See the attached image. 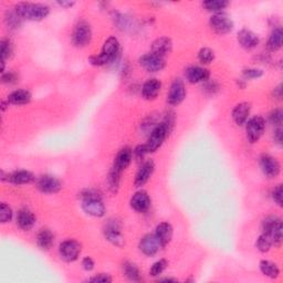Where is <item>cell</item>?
Segmentation results:
<instances>
[{"mask_svg": "<svg viewBox=\"0 0 283 283\" xmlns=\"http://www.w3.org/2000/svg\"><path fill=\"white\" fill-rule=\"evenodd\" d=\"M172 126L173 121L170 118V116H167L164 122L155 126L154 130L150 132L147 142L144 144V147H145L147 154L156 152L163 145V143H164L166 137L170 134Z\"/></svg>", "mask_w": 283, "mask_h": 283, "instance_id": "1", "label": "cell"}, {"mask_svg": "<svg viewBox=\"0 0 283 283\" xmlns=\"http://www.w3.org/2000/svg\"><path fill=\"white\" fill-rule=\"evenodd\" d=\"M15 11L21 19L30 21H41L49 16L50 9L48 6L42 4L20 3L15 7Z\"/></svg>", "mask_w": 283, "mask_h": 283, "instance_id": "2", "label": "cell"}, {"mask_svg": "<svg viewBox=\"0 0 283 283\" xmlns=\"http://www.w3.org/2000/svg\"><path fill=\"white\" fill-rule=\"evenodd\" d=\"M119 52V42L115 37H110L103 45L102 51L98 56H93L90 58V62L93 65H105L115 60L116 56Z\"/></svg>", "mask_w": 283, "mask_h": 283, "instance_id": "3", "label": "cell"}, {"mask_svg": "<svg viewBox=\"0 0 283 283\" xmlns=\"http://www.w3.org/2000/svg\"><path fill=\"white\" fill-rule=\"evenodd\" d=\"M81 198L82 208L89 216L101 218L105 215V206L99 194L92 190H87L86 192H83Z\"/></svg>", "mask_w": 283, "mask_h": 283, "instance_id": "4", "label": "cell"}, {"mask_svg": "<svg viewBox=\"0 0 283 283\" xmlns=\"http://www.w3.org/2000/svg\"><path fill=\"white\" fill-rule=\"evenodd\" d=\"M262 230L272 240L274 246H280L282 242V222L278 217H268L262 222Z\"/></svg>", "mask_w": 283, "mask_h": 283, "instance_id": "5", "label": "cell"}, {"mask_svg": "<svg viewBox=\"0 0 283 283\" xmlns=\"http://www.w3.org/2000/svg\"><path fill=\"white\" fill-rule=\"evenodd\" d=\"M92 39V30L87 21H79L72 33V42L75 47L83 48L88 46Z\"/></svg>", "mask_w": 283, "mask_h": 283, "instance_id": "6", "label": "cell"}, {"mask_svg": "<svg viewBox=\"0 0 283 283\" xmlns=\"http://www.w3.org/2000/svg\"><path fill=\"white\" fill-rule=\"evenodd\" d=\"M246 132L247 137L250 143H257L263 135V132L266 130V121L262 116H254L248 119L246 123Z\"/></svg>", "mask_w": 283, "mask_h": 283, "instance_id": "7", "label": "cell"}, {"mask_svg": "<svg viewBox=\"0 0 283 283\" xmlns=\"http://www.w3.org/2000/svg\"><path fill=\"white\" fill-rule=\"evenodd\" d=\"M59 254L64 261L73 262L81 254V245L73 239L65 240L59 247Z\"/></svg>", "mask_w": 283, "mask_h": 283, "instance_id": "8", "label": "cell"}, {"mask_svg": "<svg viewBox=\"0 0 283 283\" xmlns=\"http://www.w3.org/2000/svg\"><path fill=\"white\" fill-rule=\"evenodd\" d=\"M209 25L216 33L226 34L233 29V22L226 14H215L209 20Z\"/></svg>", "mask_w": 283, "mask_h": 283, "instance_id": "9", "label": "cell"}, {"mask_svg": "<svg viewBox=\"0 0 283 283\" xmlns=\"http://www.w3.org/2000/svg\"><path fill=\"white\" fill-rule=\"evenodd\" d=\"M141 67L145 69L150 73H155V72H159L165 68L166 61L164 58L156 56L154 53H146L141 57L140 59Z\"/></svg>", "mask_w": 283, "mask_h": 283, "instance_id": "10", "label": "cell"}, {"mask_svg": "<svg viewBox=\"0 0 283 283\" xmlns=\"http://www.w3.org/2000/svg\"><path fill=\"white\" fill-rule=\"evenodd\" d=\"M163 248L158 238L155 236V233L145 234L140 241V250L145 256L153 257Z\"/></svg>", "mask_w": 283, "mask_h": 283, "instance_id": "11", "label": "cell"}, {"mask_svg": "<svg viewBox=\"0 0 283 283\" xmlns=\"http://www.w3.org/2000/svg\"><path fill=\"white\" fill-rule=\"evenodd\" d=\"M260 167L262 173L268 178L278 177L281 170L279 161L276 160V158L268 154H263L260 157Z\"/></svg>", "mask_w": 283, "mask_h": 283, "instance_id": "12", "label": "cell"}, {"mask_svg": "<svg viewBox=\"0 0 283 283\" xmlns=\"http://www.w3.org/2000/svg\"><path fill=\"white\" fill-rule=\"evenodd\" d=\"M186 98V88L182 80H174L167 94V102L171 105H179Z\"/></svg>", "mask_w": 283, "mask_h": 283, "instance_id": "13", "label": "cell"}, {"mask_svg": "<svg viewBox=\"0 0 283 283\" xmlns=\"http://www.w3.org/2000/svg\"><path fill=\"white\" fill-rule=\"evenodd\" d=\"M37 187L41 192L45 194H56L62 188V184L60 180L51 175H44L38 178Z\"/></svg>", "mask_w": 283, "mask_h": 283, "instance_id": "14", "label": "cell"}, {"mask_svg": "<svg viewBox=\"0 0 283 283\" xmlns=\"http://www.w3.org/2000/svg\"><path fill=\"white\" fill-rule=\"evenodd\" d=\"M104 234H105V238L112 245L117 247H122L124 245V237L121 232V228H119L117 221L115 220L108 221L104 228Z\"/></svg>", "mask_w": 283, "mask_h": 283, "instance_id": "15", "label": "cell"}, {"mask_svg": "<svg viewBox=\"0 0 283 283\" xmlns=\"http://www.w3.org/2000/svg\"><path fill=\"white\" fill-rule=\"evenodd\" d=\"M133 150L128 146L119 149V152L115 156V159H114V164L112 167L113 170L123 173L130 166L132 159H133Z\"/></svg>", "mask_w": 283, "mask_h": 283, "instance_id": "16", "label": "cell"}, {"mask_svg": "<svg viewBox=\"0 0 283 283\" xmlns=\"http://www.w3.org/2000/svg\"><path fill=\"white\" fill-rule=\"evenodd\" d=\"M155 170V164L153 160H146L144 161L142 166L140 167V170L136 173V176H135V180H134V184L136 187H142V186L145 185L150 176L153 175Z\"/></svg>", "mask_w": 283, "mask_h": 283, "instance_id": "17", "label": "cell"}, {"mask_svg": "<svg viewBox=\"0 0 283 283\" xmlns=\"http://www.w3.org/2000/svg\"><path fill=\"white\" fill-rule=\"evenodd\" d=\"M131 207L137 213H146L150 207V198L147 192L144 190L135 192L131 199Z\"/></svg>", "mask_w": 283, "mask_h": 283, "instance_id": "18", "label": "cell"}, {"mask_svg": "<svg viewBox=\"0 0 283 283\" xmlns=\"http://www.w3.org/2000/svg\"><path fill=\"white\" fill-rule=\"evenodd\" d=\"M238 41L240 46L247 50L255 49L256 47H258L259 42H260L258 35L248 29H242L241 31L238 33Z\"/></svg>", "mask_w": 283, "mask_h": 283, "instance_id": "19", "label": "cell"}, {"mask_svg": "<svg viewBox=\"0 0 283 283\" xmlns=\"http://www.w3.org/2000/svg\"><path fill=\"white\" fill-rule=\"evenodd\" d=\"M251 112V105L248 102L239 103L232 110V118L237 125H244L247 123Z\"/></svg>", "mask_w": 283, "mask_h": 283, "instance_id": "20", "label": "cell"}, {"mask_svg": "<svg viewBox=\"0 0 283 283\" xmlns=\"http://www.w3.org/2000/svg\"><path fill=\"white\" fill-rule=\"evenodd\" d=\"M186 79L190 83H200L209 80L210 73L207 69L201 67H190L186 70Z\"/></svg>", "mask_w": 283, "mask_h": 283, "instance_id": "21", "label": "cell"}, {"mask_svg": "<svg viewBox=\"0 0 283 283\" xmlns=\"http://www.w3.org/2000/svg\"><path fill=\"white\" fill-rule=\"evenodd\" d=\"M17 224L22 230L28 231L35 225V216L28 209H21L17 215Z\"/></svg>", "mask_w": 283, "mask_h": 283, "instance_id": "22", "label": "cell"}, {"mask_svg": "<svg viewBox=\"0 0 283 283\" xmlns=\"http://www.w3.org/2000/svg\"><path fill=\"white\" fill-rule=\"evenodd\" d=\"M172 49H173L172 40L165 37L156 39L152 45V53L161 58H165V56L170 54L172 52Z\"/></svg>", "mask_w": 283, "mask_h": 283, "instance_id": "23", "label": "cell"}, {"mask_svg": "<svg viewBox=\"0 0 283 283\" xmlns=\"http://www.w3.org/2000/svg\"><path fill=\"white\" fill-rule=\"evenodd\" d=\"M173 227L170 222H160L159 225H157L155 229V236L158 238L159 242L163 247L167 246L171 242V240L173 238Z\"/></svg>", "mask_w": 283, "mask_h": 283, "instance_id": "24", "label": "cell"}, {"mask_svg": "<svg viewBox=\"0 0 283 283\" xmlns=\"http://www.w3.org/2000/svg\"><path fill=\"white\" fill-rule=\"evenodd\" d=\"M161 83L157 79L147 80L142 88V94L146 100H154L160 92Z\"/></svg>", "mask_w": 283, "mask_h": 283, "instance_id": "25", "label": "cell"}, {"mask_svg": "<svg viewBox=\"0 0 283 283\" xmlns=\"http://www.w3.org/2000/svg\"><path fill=\"white\" fill-rule=\"evenodd\" d=\"M8 182L15 185H26L32 183L34 180V175L29 171H16L8 175Z\"/></svg>", "mask_w": 283, "mask_h": 283, "instance_id": "26", "label": "cell"}, {"mask_svg": "<svg viewBox=\"0 0 283 283\" xmlns=\"http://www.w3.org/2000/svg\"><path fill=\"white\" fill-rule=\"evenodd\" d=\"M31 101V93L27 90H17L8 95V103L13 105H25Z\"/></svg>", "mask_w": 283, "mask_h": 283, "instance_id": "27", "label": "cell"}, {"mask_svg": "<svg viewBox=\"0 0 283 283\" xmlns=\"http://www.w3.org/2000/svg\"><path fill=\"white\" fill-rule=\"evenodd\" d=\"M37 244L42 250H49L54 244V234L50 229H41L37 236Z\"/></svg>", "mask_w": 283, "mask_h": 283, "instance_id": "28", "label": "cell"}, {"mask_svg": "<svg viewBox=\"0 0 283 283\" xmlns=\"http://www.w3.org/2000/svg\"><path fill=\"white\" fill-rule=\"evenodd\" d=\"M260 271L263 275H266V276H268V278H271V279L278 278L280 274V270H279L278 266H276L275 263L268 261V260H262L260 262Z\"/></svg>", "mask_w": 283, "mask_h": 283, "instance_id": "29", "label": "cell"}, {"mask_svg": "<svg viewBox=\"0 0 283 283\" xmlns=\"http://www.w3.org/2000/svg\"><path fill=\"white\" fill-rule=\"evenodd\" d=\"M204 8L210 13L220 14L229 6V2H225V0H208L203 4Z\"/></svg>", "mask_w": 283, "mask_h": 283, "instance_id": "30", "label": "cell"}, {"mask_svg": "<svg viewBox=\"0 0 283 283\" xmlns=\"http://www.w3.org/2000/svg\"><path fill=\"white\" fill-rule=\"evenodd\" d=\"M282 47V30L275 28L268 40V48L271 51H278Z\"/></svg>", "mask_w": 283, "mask_h": 283, "instance_id": "31", "label": "cell"}, {"mask_svg": "<svg viewBox=\"0 0 283 283\" xmlns=\"http://www.w3.org/2000/svg\"><path fill=\"white\" fill-rule=\"evenodd\" d=\"M123 271H124V274L128 276L131 281H140L141 280V272L134 263L125 262L123 264Z\"/></svg>", "mask_w": 283, "mask_h": 283, "instance_id": "32", "label": "cell"}, {"mask_svg": "<svg viewBox=\"0 0 283 283\" xmlns=\"http://www.w3.org/2000/svg\"><path fill=\"white\" fill-rule=\"evenodd\" d=\"M121 175L122 173H119L115 170H111L110 174H108L107 177V183H108V188L111 189V191L116 192L118 187H119V180H121Z\"/></svg>", "mask_w": 283, "mask_h": 283, "instance_id": "33", "label": "cell"}, {"mask_svg": "<svg viewBox=\"0 0 283 283\" xmlns=\"http://www.w3.org/2000/svg\"><path fill=\"white\" fill-rule=\"evenodd\" d=\"M272 240H271V238L268 236L267 233H262L259 236L258 240H257V249L259 251H261V252H268L270 249H271V247H272Z\"/></svg>", "mask_w": 283, "mask_h": 283, "instance_id": "34", "label": "cell"}, {"mask_svg": "<svg viewBox=\"0 0 283 283\" xmlns=\"http://www.w3.org/2000/svg\"><path fill=\"white\" fill-rule=\"evenodd\" d=\"M198 60L203 64H209L215 60V52L209 49V48H203L200 51L198 52Z\"/></svg>", "mask_w": 283, "mask_h": 283, "instance_id": "35", "label": "cell"}, {"mask_svg": "<svg viewBox=\"0 0 283 283\" xmlns=\"http://www.w3.org/2000/svg\"><path fill=\"white\" fill-rule=\"evenodd\" d=\"M0 48H2V62H3V71H5V61L6 59L10 58L11 53H13V45L9 40H2V44H0Z\"/></svg>", "mask_w": 283, "mask_h": 283, "instance_id": "36", "label": "cell"}, {"mask_svg": "<svg viewBox=\"0 0 283 283\" xmlns=\"http://www.w3.org/2000/svg\"><path fill=\"white\" fill-rule=\"evenodd\" d=\"M167 266H168L167 260H165V259H160V260L156 261V262L153 264V267L150 268V270H149V274L152 275V276H158V275H160L163 272H164L165 269L167 268Z\"/></svg>", "mask_w": 283, "mask_h": 283, "instance_id": "37", "label": "cell"}, {"mask_svg": "<svg viewBox=\"0 0 283 283\" xmlns=\"http://www.w3.org/2000/svg\"><path fill=\"white\" fill-rule=\"evenodd\" d=\"M13 209L10 208L6 203H3L2 206H0V219H2L3 224H7L10 222L13 219Z\"/></svg>", "mask_w": 283, "mask_h": 283, "instance_id": "38", "label": "cell"}, {"mask_svg": "<svg viewBox=\"0 0 283 283\" xmlns=\"http://www.w3.org/2000/svg\"><path fill=\"white\" fill-rule=\"evenodd\" d=\"M21 20L22 19L19 17V15L16 13V11H15V13H10L9 15L6 16V21H7L8 26L11 29L19 28L21 26Z\"/></svg>", "mask_w": 283, "mask_h": 283, "instance_id": "39", "label": "cell"}, {"mask_svg": "<svg viewBox=\"0 0 283 283\" xmlns=\"http://www.w3.org/2000/svg\"><path fill=\"white\" fill-rule=\"evenodd\" d=\"M242 74L246 80H254V79H259V77H261L263 75V71L260 69H255V68L245 69Z\"/></svg>", "mask_w": 283, "mask_h": 283, "instance_id": "40", "label": "cell"}, {"mask_svg": "<svg viewBox=\"0 0 283 283\" xmlns=\"http://www.w3.org/2000/svg\"><path fill=\"white\" fill-rule=\"evenodd\" d=\"M270 121L273 125H275L276 128H281L283 122V112L280 108H276V110H274L270 114Z\"/></svg>", "mask_w": 283, "mask_h": 283, "instance_id": "41", "label": "cell"}, {"mask_svg": "<svg viewBox=\"0 0 283 283\" xmlns=\"http://www.w3.org/2000/svg\"><path fill=\"white\" fill-rule=\"evenodd\" d=\"M282 185H278L276 187L272 190V199L278 206L282 207Z\"/></svg>", "mask_w": 283, "mask_h": 283, "instance_id": "42", "label": "cell"}, {"mask_svg": "<svg viewBox=\"0 0 283 283\" xmlns=\"http://www.w3.org/2000/svg\"><path fill=\"white\" fill-rule=\"evenodd\" d=\"M90 281L91 282H96V283H108V282H112V278L108 274H105V273H100L98 275H95L93 276V278L90 279Z\"/></svg>", "mask_w": 283, "mask_h": 283, "instance_id": "43", "label": "cell"}, {"mask_svg": "<svg viewBox=\"0 0 283 283\" xmlns=\"http://www.w3.org/2000/svg\"><path fill=\"white\" fill-rule=\"evenodd\" d=\"M82 268L86 271H92L94 269V261L92 258L86 257L82 260Z\"/></svg>", "mask_w": 283, "mask_h": 283, "instance_id": "44", "label": "cell"}, {"mask_svg": "<svg viewBox=\"0 0 283 283\" xmlns=\"http://www.w3.org/2000/svg\"><path fill=\"white\" fill-rule=\"evenodd\" d=\"M3 82L6 84H11L17 82V75L13 72H9V73H4L3 74Z\"/></svg>", "mask_w": 283, "mask_h": 283, "instance_id": "45", "label": "cell"}, {"mask_svg": "<svg viewBox=\"0 0 283 283\" xmlns=\"http://www.w3.org/2000/svg\"><path fill=\"white\" fill-rule=\"evenodd\" d=\"M205 90H206V91L209 92L210 94H214L216 91H218L219 87H218V84H217L216 82H208V81H206V87H205Z\"/></svg>", "mask_w": 283, "mask_h": 283, "instance_id": "46", "label": "cell"}, {"mask_svg": "<svg viewBox=\"0 0 283 283\" xmlns=\"http://www.w3.org/2000/svg\"><path fill=\"white\" fill-rule=\"evenodd\" d=\"M282 133L283 131L281 128H278L274 131V134H273V138H274V142L278 144V145H282V142H283V137H282Z\"/></svg>", "mask_w": 283, "mask_h": 283, "instance_id": "47", "label": "cell"}, {"mask_svg": "<svg viewBox=\"0 0 283 283\" xmlns=\"http://www.w3.org/2000/svg\"><path fill=\"white\" fill-rule=\"evenodd\" d=\"M274 96H275V98H278L279 100L282 98V86H281V84L278 88L274 89Z\"/></svg>", "mask_w": 283, "mask_h": 283, "instance_id": "48", "label": "cell"}, {"mask_svg": "<svg viewBox=\"0 0 283 283\" xmlns=\"http://www.w3.org/2000/svg\"><path fill=\"white\" fill-rule=\"evenodd\" d=\"M58 5L61 6V7H64V8H69V7H72V6L74 5V3H71V2H59Z\"/></svg>", "mask_w": 283, "mask_h": 283, "instance_id": "49", "label": "cell"}, {"mask_svg": "<svg viewBox=\"0 0 283 283\" xmlns=\"http://www.w3.org/2000/svg\"><path fill=\"white\" fill-rule=\"evenodd\" d=\"M158 281H159V282H163V281H168V282L173 281V282H175L176 280H175V279H171V278H165V279H159Z\"/></svg>", "mask_w": 283, "mask_h": 283, "instance_id": "50", "label": "cell"}]
</instances>
